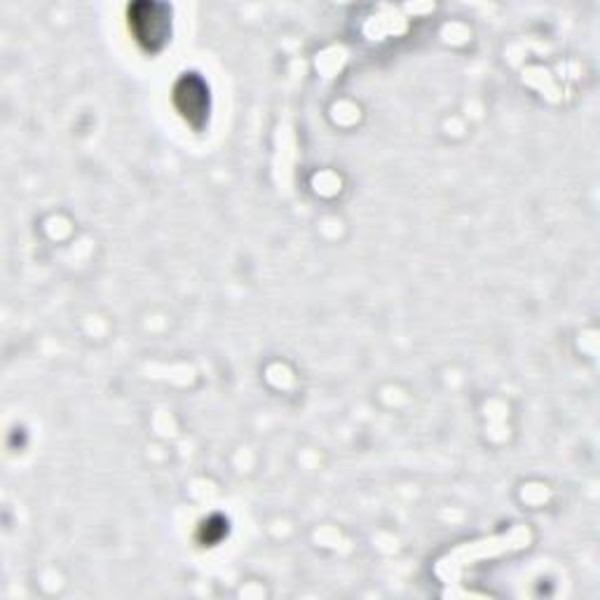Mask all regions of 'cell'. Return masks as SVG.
<instances>
[{
	"label": "cell",
	"instance_id": "1",
	"mask_svg": "<svg viewBox=\"0 0 600 600\" xmlns=\"http://www.w3.org/2000/svg\"><path fill=\"white\" fill-rule=\"evenodd\" d=\"M129 29L144 50L158 52L169 41L171 10L162 3H148V0L134 3L129 8Z\"/></svg>",
	"mask_w": 600,
	"mask_h": 600
},
{
	"label": "cell",
	"instance_id": "2",
	"mask_svg": "<svg viewBox=\"0 0 600 600\" xmlns=\"http://www.w3.org/2000/svg\"><path fill=\"white\" fill-rule=\"evenodd\" d=\"M173 106L183 115L186 123L202 129L209 120V87L198 73H186L173 87Z\"/></svg>",
	"mask_w": 600,
	"mask_h": 600
},
{
	"label": "cell",
	"instance_id": "3",
	"mask_svg": "<svg viewBox=\"0 0 600 600\" xmlns=\"http://www.w3.org/2000/svg\"><path fill=\"white\" fill-rule=\"evenodd\" d=\"M211 526H214V524H211V518L207 520V524H204V530H209V533H214V528H211ZM219 535H204V541H209V545H214V541H219L221 537H223V533H225V520L223 518H219Z\"/></svg>",
	"mask_w": 600,
	"mask_h": 600
}]
</instances>
